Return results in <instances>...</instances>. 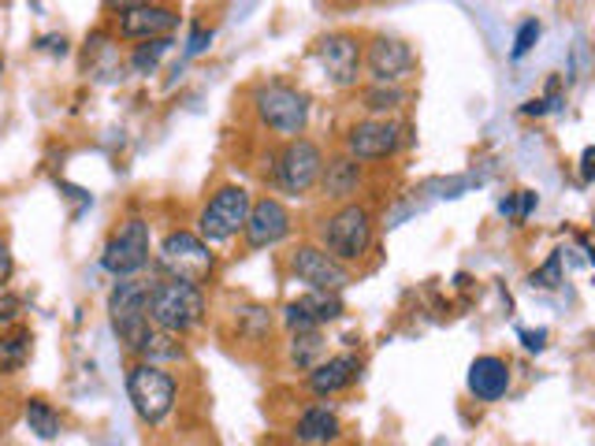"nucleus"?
Returning <instances> with one entry per match:
<instances>
[{
    "label": "nucleus",
    "instance_id": "1",
    "mask_svg": "<svg viewBox=\"0 0 595 446\" xmlns=\"http://www.w3.org/2000/svg\"><path fill=\"white\" fill-rule=\"evenodd\" d=\"M209 313L205 291L194 283L183 280H157L153 291H149V321L153 327H164L172 335H190L194 327H201Z\"/></svg>",
    "mask_w": 595,
    "mask_h": 446
},
{
    "label": "nucleus",
    "instance_id": "2",
    "mask_svg": "<svg viewBox=\"0 0 595 446\" xmlns=\"http://www.w3.org/2000/svg\"><path fill=\"white\" fill-rule=\"evenodd\" d=\"M127 398H131L134 413L149 424V428H161V424L175 413L179 384L164 365L134 361V365L127 368Z\"/></svg>",
    "mask_w": 595,
    "mask_h": 446
},
{
    "label": "nucleus",
    "instance_id": "3",
    "mask_svg": "<svg viewBox=\"0 0 595 446\" xmlns=\"http://www.w3.org/2000/svg\"><path fill=\"white\" fill-rule=\"evenodd\" d=\"M149 291H153V280H145V275L115 280V286L109 291V321L127 354H134L142 346V338L153 332V321H149Z\"/></svg>",
    "mask_w": 595,
    "mask_h": 446
},
{
    "label": "nucleus",
    "instance_id": "4",
    "mask_svg": "<svg viewBox=\"0 0 595 446\" xmlns=\"http://www.w3.org/2000/svg\"><path fill=\"white\" fill-rule=\"evenodd\" d=\"M253 209V194L242 183H223L209 194V201L198 212V235L209 246H223V242L239 239L246 231Z\"/></svg>",
    "mask_w": 595,
    "mask_h": 446
},
{
    "label": "nucleus",
    "instance_id": "5",
    "mask_svg": "<svg viewBox=\"0 0 595 446\" xmlns=\"http://www.w3.org/2000/svg\"><path fill=\"white\" fill-rule=\"evenodd\" d=\"M372 239H376V223H372V212L357 201H346L332 216L321 220V246L343 264L365 257L372 250Z\"/></svg>",
    "mask_w": 595,
    "mask_h": 446
},
{
    "label": "nucleus",
    "instance_id": "6",
    "mask_svg": "<svg viewBox=\"0 0 595 446\" xmlns=\"http://www.w3.org/2000/svg\"><path fill=\"white\" fill-rule=\"evenodd\" d=\"M253 112H258V123L264 131L280 134V138H302L305 126H310V98L302 90L286 87V82H261L253 90Z\"/></svg>",
    "mask_w": 595,
    "mask_h": 446
},
{
    "label": "nucleus",
    "instance_id": "7",
    "mask_svg": "<svg viewBox=\"0 0 595 446\" xmlns=\"http://www.w3.org/2000/svg\"><path fill=\"white\" fill-rule=\"evenodd\" d=\"M157 268H161L168 280H183V283H209L212 272H216V253L198 231H168L157 246Z\"/></svg>",
    "mask_w": 595,
    "mask_h": 446
},
{
    "label": "nucleus",
    "instance_id": "8",
    "mask_svg": "<svg viewBox=\"0 0 595 446\" xmlns=\"http://www.w3.org/2000/svg\"><path fill=\"white\" fill-rule=\"evenodd\" d=\"M149 257H153V239H149V220L142 216H127L101 246V268L115 280L142 275Z\"/></svg>",
    "mask_w": 595,
    "mask_h": 446
},
{
    "label": "nucleus",
    "instance_id": "9",
    "mask_svg": "<svg viewBox=\"0 0 595 446\" xmlns=\"http://www.w3.org/2000/svg\"><path fill=\"white\" fill-rule=\"evenodd\" d=\"M324 175V153L310 138H291L275 156V186L291 197H305Z\"/></svg>",
    "mask_w": 595,
    "mask_h": 446
},
{
    "label": "nucleus",
    "instance_id": "10",
    "mask_svg": "<svg viewBox=\"0 0 595 446\" xmlns=\"http://www.w3.org/2000/svg\"><path fill=\"white\" fill-rule=\"evenodd\" d=\"M286 272H291L298 283L310 286V291L343 294L350 286V268L343 261H335L324 246H316V242H302V246H294L291 257H286Z\"/></svg>",
    "mask_w": 595,
    "mask_h": 446
},
{
    "label": "nucleus",
    "instance_id": "11",
    "mask_svg": "<svg viewBox=\"0 0 595 446\" xmlns=\"http://www.w3.org/2000/svg\"><path fill=\"white\" fill-rule=\"evenodd\" d=\"M179 23V8L172 4H161V0H149L142 8H131V12H120L115 16V38L120 41H153V38H175Z\"/></svg>",
    "mask_w": 595,
    "mask_h": 446
},
{
    "label": "nucleus",
    "instance_id": "12",
    "mask_svg": "<svg viewBox=\"0 0 595 446\" xmlns=\"http://www.w3.org/2000/svg\"><path fill=\"white\" fill-rule=\"evenodd\" d=\"M399 145H402V126L395 120H376V115H369V120H361L346 131V153L361 164L387 161V156L399 153Z\"/></svg>",
    "mask_w": 595,
    "mask_h": 446
},
{
    "label": "nucleus",
    "instance_id": "13",
    "mask_svg": "<svg viewBox=\"0 0 595 446\" xmlns=\"http://www.w3.org/2000/svg\"><path fill=\"white\" fill-rule=\"evenodd\" d=\"M316 57L324 63V74L327 82L339 90H350L357 87L361 79V63H365V49H361V41L354 34H327L321 38V45H316Z\"/></svg>",
    "mask_w": 595,
    "mask_h": 446
},
{
    "label": "nucleus",
    "instance_id": "14",
    "mask_svg": "<svg viewBox=\"0 0 595 446\" xmlns=\"http://www.w3.org/2000/svg\"><path fill=\"white\" fill-rule=\"evenodd\" d=\"M291 227H294L291 209H286L280 197L264 194V197H253V209H250V220H246L242 239H246L250 250H272L291 235Z\"/></svg>",
    "mask_w": 595,
    "mask_h": 446
},
{
    "label": "nucleus",
    "instance_id": "15",
    "mask_svg": "<svg viewBox=\"0 0 595 446\" xmlns=\"http://www.w3.org/2000/svg\"><path fill=\"white\" fill-rule=\"evenodd\" d=\"M413 63H417V57H413L410 41L402 38H372L369 49H365V68L372 74V82H387V87H399L402 79H410L413 74Z\"/></svg>",
    "mask_w": 595,
    "mask_h": 446
},
{
    "label": "nucleus",
    "instance_id": "16",
    "mask_svg": "<svg viewBox=\"0 0 595 446\" xmlns=\"http://www.w3.org/2000/svg\"><path fill=\"white\" fill-rule=\"evenodd\" d=\"M361 376V357L354 354H335L321 361L313 372H305V387H310V395L316 398H332V395H343L357 384Z\"/></svg>",
    "mask_w": 595,
    "mask_h": 446
},
{
    "label": "nucleus",
    "instance_id": "17",
    "mask_svg": "<svg viewBox=\"0 0 595 446\" xmlns=\"http://www.w3.org/2000/svg\"><path fill=\"white\" fill-rule=\"evenodd\" d=\"M465 387L476 402H498L510 391V365L495 354L476 357L470 365V376H465Z\"/></svg>",
    "mask_w": 595,
    "mask_h": 446
},
{
    "label": "nucleus",
    "instance_id": "18",
    "mask_svg": "<svg viewBox=\"0 0 595 446\" xmlns=\"http://www.w3.org/2000/svg\"><path fill=\"white\" fill-rule=\"evenodd\" d=\"M343 435V424H339L335 409L327 406H310L302 409V417L294 420V439L302 446H327Z\"/></svg>",
    "mask_w": 595,
    "mask_h": 446
},
{
    "label": "nucleus",
    "instance_id": "19",
    "mask_svg": "<svg viewBox=\"0 0 595 446\" xmlns=\"http://www.w3.org/2000/svg\"><path fill=\"white\" fill-rule=\"evenodd\" d=\"M321 186L324 194L339 201V205H346L350 197L357 194L361 186V161H354L350 153L343 156H332V161H324V175H321Z\"/></svg>",
    "mask_w": 595,
    "mask_h": 446
},
{
    "label": "nucleus",
    "instance_id": "20",
    "mask_svg": "<svg viewBox=\"0 0 595 446\" xmlns=\"http://www.w3.org/2000/svg\"><path fill=\"white\" fill-rule=\"evenodd\" d=\"M134 357L149 361V365H175V361H186V343H183V335L153 327V332L142 338V346L134 349Z\"/></svg>",
    "mask_w": 595,
    "mask_h": 446
},
{
    "label": "nucleus",
    "instance_id": "21",
    "mask_svg": "<svg viewBox=\"0 0 595 446\" xmlns=\"http://www.w3.org/2000/svg\"><path fill=\"white\" fill-rule=\"evenodd\" d=\"M34 349V335L30 327H8L0 332V376H19Z\"/></svg>",
    "mask_w": 595,
    "mask_h": 446
},
{
    "label": "nucleus",
    "instance_id": "22",
    "mask_svg": "<svg viewBox=\"0 0 595 446\" xmlns=\"http://www.w3.org/2000/svg\"><path fill=\"white\" fill-rule=\"evenodd\" d=\"M286 361L298 372H313L324 361V335L321 327L316 332H294L291 343H286Z\"/></svg>",
    "mask_w": 595,
    "mask_h": 446
},
{
    "label": "nucleus",
    "instance_id": "23",
    "mask_svg": "<svg viewBox=\"0 0 595 446\" xmlns=\"http://www.w3.org/2000/svg\"><path fill=\"white\" fill-rule=\"evenodd\" d=\"M23 420H27V428L38 435V439H60V432H63V417H60V409L52 406V402L46 398H27V406H23Z\"/></svg>",
    "mask_w": 595,
    "mask_h": 446
},
{
    "label": "nucleus",
    "instance_id": "24",
    "mask_svg": "<svg viewBox=\"0 0 595 446\" xmlns=\"http://www.w3.org/2000/svg\"><path fill=\"white\" fill-rule=\"evenodd\" d=\"M172 45H175V38L138 41V45L131 49V57H127V71L149 79V74H157V68H161V60L168 57V52H172Z\"/></svg>",
    "mask_w": 595,
    "mask_h": 446
},
{
    "label": "nucleus",
    "instance_id": "25",
    "mask_svg": "<svg viewBox=\"0 0 595 446\" xmlns=\"http://www.w3.org/2000/svg\"><path fill=\"white\" fill-rule=\"evenodd\" d=\"M365 112L376 115V120H391V115H399L406 109V90L402 87H387V82H376V87L365 90Z\"/></svg>",
    "mask_w": 595,
    "mask_h": 446
},
{
    "label": "nucleus",
    "instance_id": "26",
    "mask_svg": "<svg viewBox=\"0 0 595 446\" xmlns=\"http://www.w3.org/2000/svg\"><path fill=\"white\" fill-rule=\"evenodd\" d=\"M235 332H239L242 343H264L272 332V313L264 310V305H239Z\"/></svg>",
    "mask_w": 595,
    "mask_h": 446
},
{
    "label": "nucleus",
    "instance_id": "27",
    "mask_svg": "<svg viewBox=\"0 0 595 446\" xmlns=\"http://www.w3.org/2000/svg\"><path fill=\"white\" fill-rule=\"evenodd\" d=\"M298 302H302V310L313 316L316 327L335 324L339 316H343V297H339L335 291H305Z\"/></svg>",
    "mask_w": 595,
    "mask_h": 446
},
{
    "label": "nucleus",
    "instance_id": "28",
    "mask_svg": "<svg viewBox=\"0 0 595 446\" xmlns=\"http://www.w3.org/2000/svg\"><path fill=\"white\" fill-rule=\"evenodd\" d=\"M544 34V27H539V19H525V23L517 27V38H514V49H510V60H521L533 52V45Z\"/></svg>",
    "mask_w": 595,
    "mask_h": 446
},
{
    "label": "nucleus",
    "instance_id": "29",
    "mask_svg": "<svg viewBox=\"0 0 595 446\" xmlns=\"http://www.w3.org/2000/svg\"><path fill=\"white\" fill-rule=\"evenodd\" d=\"M19 316H23V297H19L12 286H0V332L16 327Z\"/></svg>",
    "mask_w": 595,
    "mask_h": 446
},
{
    "label": "nucleus",
    "instance_id": "30",
    "mask_svg": "<svg viewBox=\"0 0 595 446\" xmlns=\"http://www.w3.org/2000/svg\"><path fill=\"white\" fill-rule=\"evenodd\" d=\"M283 324H286V332H291V335H294V332H316L313 316L302 310V302H298V297H294V302L283 305Z\"/></svg>",
    "mask_w": 595,
    "mask_h": 446
},
{
    "label": "nucleus",
    "instance_id": "31",
    "mask_svg": "<svg viewBox=\"0 0 595 446\" xmlns=\"http://www.w3.org/2000/svg\"><path fill=\"white\" fill-rule=\"evenodd\" d=\"M212 27H194L190 30V41H186V49H183V60H194V57H201V52H209V45H212Z\"/></svg>",
    "mask_w": 595,
    "mask_h": 446
},
{
    "label": "nucleus",
    "instance_id": "32",
    "mask_svg": "<svg viewBox=\"0 0 595 446\" xmlns=\"http://www.w3.org/2000/svg\"><path fill=\"white\" fill-rule=\"evenodd\" d=\"M558 264H562V257L555 253V257H551L544 268L539 272H533V286H547V291H555V286L562 283V275H558Z\"/></svg>",
    "mask_w": 595,
    "mask_h": 446
},
{
    "label": "nucleus",
    "instance_id": "33",
    "mask_svg": "<svg viewBox=\"0 0 595 446\" xmlns=\"http://www.w3.org/2000/svg\"><path fill=\"white\" fill-rule=\"evenodd\" d=\"M38 49L49 52V57H63V52H68V38H63V34H46V38H38Z\"/></svg>",
    "mask_w": 595,
    "mask_h": 446
},
{
    "label": "nucleus",
    "instance_id": "34",
    "mask_svg": "<svg viewBox=\"0 0 595 446\" xmlns=\"http://www.w3.org/2000/svg\"><path fill=\"white\" fill-rule=\"evenodd\" d=\"M12 272H16L12 250H8V242L0 239V286H8V280H12Z\"/></svg>",
    "mask_w": 595,
    "mask_h": 446
},
{
    "label": "nucleus",
    "instance_id": "35",
    "mask_svg": "<svg viewBox=\"0 0 595 446\" xmlns=\"http://www.w3.org/2000/svg\"><path fill=\"white\" fill-rule=\"evenodd\" d=\"M521 343H525L528 354H539V349L547 346V332L539 327V332H521Z\"/></svg>",
    "mask_w": 595,
    "mask_h": 446
},
{
    "label": "nucleus",
    "instance_id": "36",
    "mask_svg": "<svg viewBox=\"0 0 595 446\" xmlns=\"http://www.w3.org/2000/svg\"><path fill=\"white\" fill-rule=\"evenodd\" d=\"M101 4H104V12L120 16V12H131V8H142V4H149V0H101Z\"/></svg>",
    "mask_w": 595,
    "mask_h": 446
},
{
    "label": "nucleus",
    "instance_id": "37",
    "mask_svg": "<svg viewBox=\"0 0 595 446\" xmlns=\"http://www.w3.org/2000/svg\"><path fill=\"white\" fill-rule=\"evenodd\" d=\"M581 179H584V183H592V179H595V149L592 145L581 153Z\"/></svg>",
    "mask_w": 595,
    "mask_h": 446
},
{
    "label": "nucleus",
    "instance_id": "38",
    "mask_svg": "<svg viewBox=\"0 0 595 446\" xmlns=\"http://www.w3.org/2000/svg\"><path fill=\"white\" fill-rule=\"evenodd\" d=\"M517 197H521V205H517V220H528V212L536 209V194H533V190H517Z\"/></svg>",
    "mask_w": 595,
    "mask_h": 446
},
{
    "label": "nucleus",
    "instance_id": "39",
    "mask_svg": "<svg viewBox=\"0 0 595 446\" xmlns=\"http://www.w3.org/2000/svg\"><path fill=\"white\" fill-rule=\"evenodd\" d=\"M525 115H547L551 112V101L547 98H533V101H525V109H521Z\"/></svg>",
    "mask_w": 595,
    "mask_h": 446
},
{
    "label": "nucleus",
    "instance_id": "40",
    "mask_svg": "<svg viewBox=\"0 0 595 446\" xmlns=\"http://www.w3.org/2000/svg\"><path fill=\"white\" fill-rule=\"evenodd\" d=\"M498 212H503V216H514V220H517V194H510V197L498 201Z\"/></svg>",
    "mask_w": 595,
    "mask_h": 446
},
{
    "label": "nucleus",
    "instance_id": "41",
    "mask_svg": "<svg viewBox=\"0 0 595 446\" xmlns=\"http://www.w3.org/2000/svg\"><path fill=\"white\" fill-rule=\"evenodd\" d=\"M0 79H4V57H0Z\"/></svg>",
    "mask_w": 595,
    "mask_h": 446
},
{
    "label": "nucleus",
    "instance_id": "42",
    "mask_svg": "<svg viewBox=\"0 0 595 446\" xmlns=\"http://www.w3.org/2000/svg\"><path fill=\"white\" fill-rule=\"evenodd\" d=\"M592 231H595V212H592Z\"/></svg>",
    "mask_w": 595,
    "mask_h": 446
},
{
    "label": "nucleus",
    "instance_id": "43",
    "mask_svg": "<svg viewBox=\"0 0 595 446\" xmlns=\"http://www.w3.org/2000/svg\"><path fill=\"white\" fill-rule=\"evenodd\" d=\"M372 4H384V0H372Z\"/></svg>",
    "mask_w": 595,
    "mask_h": 446
}]
</instances>
